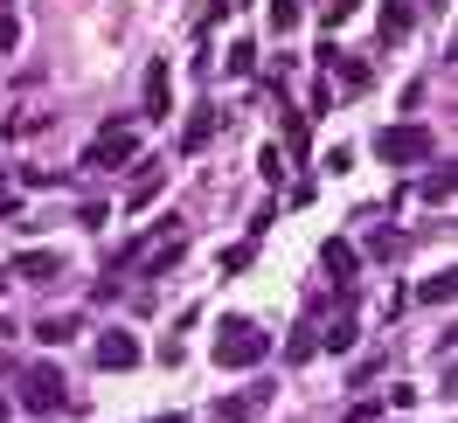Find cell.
I'll use <instances>...</instances> for the list:
<instances>
[{
  "instance_id": "obj_8",
  "label": "cell",
  "mask_w": 458,
  "mask_h": 423,
  "mask_svg": "<svg viewBox=\"0 0 458 423\" xmlns=\"http://www.w3.org/2000/svg\"><path fill=\"white\" fill-rule=\"evenodd\" d=\"M410 21H417V7H410V0H382V42H403Z\"/></svg>"
},
{
  "instance_id": "obj_13",
  "label": "cell",
  "mask_w": 458,
  "mask_h": 423,
  "mask_svg": "<svg viewBox=\"0 0 458 423\" xmlns=\"http://www.w3.org/2000/svg\"><path fill=\"white\" fill-rule=\"evenodd\" d=\"M417 299H424V306H452V264H445L437 278H424V292H417Z\"/></svg>"
},
{
  "instance_id": "obj_1",
  "label": "cell",
  "mask_w": 458,
  "mask_h": 423,
  "mask_svg": "<svg viewBox=\"0 0 458 423\" xmlns=\"http://www.w3.org/2000/svg\"><path fill=\"white\" fill-rule=\"evenodd\" d=\"M264 354H271L264 326H250V319H223L216 326V368H258Z\"/></svg>"
},
{
  "instance_id": "obj_17",
  "label": "cell",
  "mask_w": 458,
  "mask_h": 423,
  "mask_svg": "<svg viewBox=\"0 0 458 423\" xmlns=\"http://www.w3.org/2000/svg\"><path fill=\"white\" fill-rule=\"evenodd\" d=\"M258 70V42H229V77H250Z\"/></svg>"
},
{
  "instance_id": "obj_2",
  "label": "cell",
  "mask_w": 458,
  "mask_h": 423,
  "mask_svg": "<svg viewBox=\"0 0 458 423\" xmlns=\"http://www.w3.org/2000/svg\"><path fill=\"white\" fill-rule=\"evenodd\" d=\"M375 153H382L389 167H424L430 153H437V140H430L424 125H389V132L375 140Z\"/></svg>"
},
{
  "instance_id": "obj_19",
  "label": "cell",
  "mask_w": 458,
  "mask_h": 423,
  "mask_svg": "<svg viewBox=\"0 0 458 423\" xmlns=\"http://www.w3.org/2000/svg\"><path fill=\"white\" fill-rule=\"evenodd\" d=\"M271 29H278V35L299 29V0H271Z\"/></svg>"
},
{
  "instance_id": "obj_16",
  "label": "cell",
  "mask_w": 458,
  "mask_h": 423,
  "mask_svg": "<svg viewBox=\"0 0 458 423\" xmlns=\"http://www.w3.org/2000/svg\"><path fill=\"white\" fill-rule=\"evenodd\" d=\"M306 146H313V132H306V118H285V167L299 160V153H306Z\"/></svg>"
},
{
  "instance_id": "obj_28",
  "label": "cell",
  "mask_w": 458,
  "mask_h": 423,
  "mask_svg": "<svg viewBox=\"0 0 458 423\" xmlns=\"http://www.w3.org/2000/svg\"><path fill=\"white\" fill-rule=\"evenodd\" d=\"M0 417H7V410H0Z\"/></svg>"
},
{
  "instance_id": "obj_11",
  "label": "cell",
  "mask_w": 458,
  "mask_h": 423,
  "mask_svg": "<svg viewBox=\"0 0 458 423\" xmlns=\"http://www.w3.org/2000/svg\"><path fill=\"white\" fill-rule=\"evenodd\" d=\"M167 97H174V84H167V63H153V70H146V112L160 118V112H167Z\"/></svg>"
},
{
  "instance_id": "obj_5",
  "label": "cell",
  "mask_w": 458,
  "mask_h": 423,
  "mask_svg": "<svg viewBox=\"0 0 458 423\" xmlns=\"http://www.w3.org/2000/svg\"><path fill=\"white\" fill-rule=\"evenodd\" d=\"M140 361V340L125 334V326H105V340H98V368H132Z\"/></svg>"
},
{
  "instance_id": "obj_26",
  "label": "cell",
  "mask_w": 458,
  "mask_h": 423,
  "mask_svg": "<svg viewBox=\"0 0 458 423\" xmlns=\"http://www.w3.org/2000/svg\"><path fill=\"white\" fill-rule=\"evenodd\" d=\"M223 7H243V0H223Z\"/></svg>"
},
{
  "instance_id": "obj_27",
  "label": "cell",
  "mask_w": 458,
  "mask_h": 423,
  "mask_svg": "<svg viewBox=\"0 0 458 423\" xmlns=\"http://www.w3.org/2000/svg\"><path fill=\"white\" fill-rule=\"evenodd\" d=\"M35 423H56V417H35Z\"/></svg>"
},
{
  "instance_id": "obj_6",
  "label": "cell",
  "mask_w": 458,
  "mask_h": 423,
  "mask_svg": "<svg viewBox=\"0 0 458 423\" xmlns=\"http://www.w3.org/2000/svg\"><path fill=\"white\" fill-rule=\"evenodd\" d=\"M160 173H167V160H140V167H132V188H125V201H132V208H146V201L160 195Z\"/></svg>"
},
{
  "instance_id": "obj_15",
  "label": "cell",
  "mask_w": 458,
  "mask_h": 423,
  "mask_svg": "<svg viewBox=\"0 0 458 423\" xmlns=\"http://www.w3.org/2000/svg\"><path fill=\"white\" fill-rule=\"evenodd\" d=\"M327 271H334V278H354V271H361V264H354V250H347V243H327Z\"/></svg>"
},
{
  "instance_id": "obj_9",
  "label": "cell",
  "mask_w": 458,
  "mask_h": 423,
  "mask_svg": "<svg viewBox=\"0 0 458 423\" xmlns=\"http://www.w3.org/2000/svg\"><path fill=\"white\" fill-rule=\"evenodd\" d=\"M208 140H216V105H201V112L188 118V132H181V146H188V153H201Z\"/></svg>"
},
{
  "instance_id": "obj_20",
  "label": "cell",
  "mask_w": 458,
  "mask_h": 423,
  "mask_svg": "<svg viewBox=\"0 0 458 423\" xmlns=\"http://www.w3.org/2000/svg\"><path fill=\"white\" fill-rule=\"evenodd\" d=\"M424 201H452V160H445V173H430V181H424Z\"/></svg>"
},
{
  "instance_id": "obj_4",
  "label": "cell",
  "mask_w": 458,
  "mask_h": 423,
  "mask_svg": "<svg viewBox=\"0 0 458 423\" xmlns=\"http://www.w3.org/2000/svg\"><path fill=\"white\" fill-rule=\"evenodd\" d=\"M21 402H29V410H42V417H49V410H56V402H63V368L35 361L29 375H21Z\"/></svg>"
},
{
  "instance_id": "obj_25",
  "label": "cell",
  "mask_w": 458,
  "mask_h": 423,
  "mask_svg": "<svg viewBox=\"0 0 458 423\" xmlns=\"http://www.w3.org/2000/svg\"><path fill=\"white\" fill-rule=\"evenodd\" d=\"M153 423H181V417H153Z\"/></svg>"
},
{
  "instance_id": "obj_23",
  "label": "cell",
  "mask_w": 458,
  "mask_h": 423,
  "mask_svg": "<svg viewBox=\"0 0 458 423\" xmlns=\"http://www.w3.org/2000/svg\"><path fill=\"white\" fill-rule=\"evenodd\" d=\"M7 334H14V326H7V319H0V340H7Z\"/></svg>"
},
{
  "instance_id": "obj_3",
  "label": "cell",
  "mask_w": 458,
  "mask_h": 423,
  "mask_svg": "<svg viewBox=\"0 0 458 423\" xmlns=\"http://www.w3.org/2000/svg\"><path fill=\"white\" fill-rule=\"evenodd\" d=\"M132 153H140V132H132V125H105V132L90 140L84 167H98V173H105V167H125Z\"/></svg>"
},
{
  "instance_id": "obj_14",
  "label": "cell",
  "mask_w": 458,
  "mask_h": 423,
  "mask_svg": "<svg viewBox=\"0 0 458 423\" xmlns=\"http://www.w3.org/2000/svg\"><path fill=\"white\" fill-rule=\"evenodd\" d=\"M313 347H319V334H313V326H292V340H285V361H313Z\"/></svg>"
},
{
  "instance_id": "obj_10",
  "label": "cell",
  "mask_w": 458,
  "mask_h": 423,
  "mask_svg": "<svg viewBox=\"0 0 458 423\" xmlns=\"http://www.w3.org/2000/svg\"><path fill=\"white\" fill-rule=\"evenodd\" d=\"M319 347H327V354H347V347H354V312H347V306H341V319H327Z\"/></svg>"
},
{
  "instance_id": "obj_12",
  "label": "cell",
  "mask_w": 458,
  "mask_h": 423,
  "mask_svg": "<svg viewBox=\"0 0 458 423\" xmlns=\"http://www.w3.org/2000/svg\"><path fill=\"white\" fill-rule=\"evenodd\" d=\"M35 340H42V347H63V340H77V319L49 312V319H35Z\"/></svg>"
},
{
  "instance_id": "obj_18",
  "label": "cell",
  "mask_w": 458,
  "mask_h": 423,
  "mask_svg": "<svg viewBox=\"0 0 458 423\" xmlns=\"http://www.w3.org/2000/svg\"><path fill=\"white\" fill-rule=\"evenodd\" d=\"M369 84H375V77H369V63H341V90H347V97H361Z\"/></svg>"
},
{
  "instance_id": "obj_22",
  "label": "cell",
  "mask_w": 458,
  "mask_h": 423,
  "mask_svg": "<svg viewBox=\"0 0 458 423\" xmlns=\"http://www.w3.org/2000/svg\"><path fill=\"white\" fill-rule=\"evenodd\" d=\"M258 167H264V181H285V153H278V146H264Z\"/></svg>"
},
{
  "instance_id": "obj_24",
  "label": "cell",
  "mask_w": 458,
  "mask_h": 423,
  "mask_svg": "<svg viewBox=\"0 0 458 423\" xmlns=\"http://www.w3.org/2000/svg\"><path fill=\"white\" fill-rule=\"evenodd\" d=\"M0 292H7V264H0Z\"/></svg>"
},
{
  "instance_id": "obj_7",
  "label": "cell",
  "mask_w": 458,
  "mask_h": 423,
  "mask_svg": "<svg viewBox=\"0 0 458 423\" xmlns=\"http://www.w3.org/2000/svg\"><path fill=\"white\" fill-rule=\"evenodd\" d=\"M56 271H63L56 250H21V257H14V278H35V284H42V278H56Z\"/></svg>"
},
{
  "instance_id": "obj_21",
  "label": "cell",
  "mask_w": 458,
  "mask_h": 423,
  "mask_svg": "<svg viewBox=\"0 0 458 423\" xmlns=\"http://www.w3.org/2000/svg\"><path fill=\"white\" fill-rule=\"evenodd\" d=\"M14 42H21V21H14V7L0 0V49H14Z\"/></svg>"
}]
</instances>
